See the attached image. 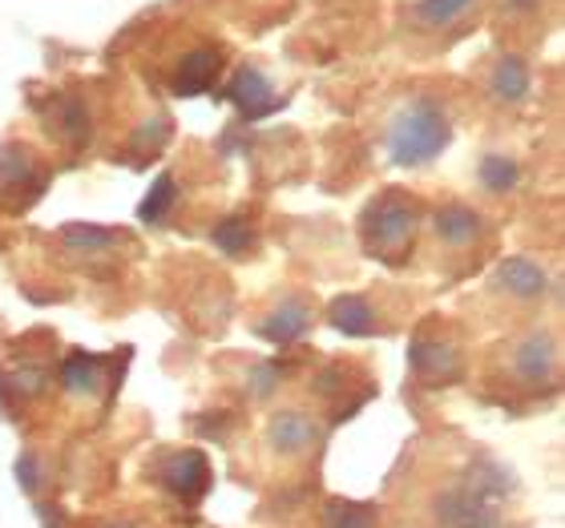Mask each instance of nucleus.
<instances>
[{"instance_id":"7ed1b4c3","label":"nucleus","mask_w":565,"mask_h":528,"mask_svg":"<svg viewBox=\"0 0 565 528\" xmlns=\"http://www.w3.org/2000/svg\"><path fill=\"white\" fill-rule=\"evenodd\" d=\"M41 190H45V165L36 162L33 150L9 141L0 150V202L9 206V214H21L24 206H33Z\"/></svg>"},{"instance_id":"9b49d317","label":"nucleus","mask_w":565,"mask_h":528,"mask_svg":"<svg viewBox=\"0 0 565 528\" xmlns=\"http://www.w3.org/2000/svg\"><path fill=\"white\" fill-rule=\"evenodd\" d=\"M497 282H501L509 294H518V299H537V294H545V287H550V274L530 259H509L505 267H501V274H497Z\"/></svg>"},{"instance_id":"6ab92c4d","label":"nucleus","mask_w":565,"mask_h":528,"mask_svg":"<svg viewBox=\"0 0 565 528\" xmlns=\"http://www.w3.org/2000/svg\"><path fill=\"white\" fill-rule=\"evenodd\" d=\"M328 528H376V508L352 505V500H335L328 508Z\"/></svg>"},{"instance_id":"20e7f679","label":"nucleus","mask_w":565,"mask_h":528,"mask_svg":"<svg viewBox=\"0 0 565 528\" xmlns=\"http://www.w3.org/2000/svg\"><path fill=\"white\" fill-rule=\"evenodd\" d=\"M226 101H235L238 109H243V118H267V114H275V109L282 106L279 97H275L271 82L263 77L259 69H238L235 73V82L223 89Z\"/></svg>"},{"instance_id":"9d476101","label":"nucleus","mask_w":565,"mask_h":528,"mask_svg":"<svg viewBox=\"0 0 565 528\" xmlns=\"http://www.w3.org/2000/svg\"><path fill=\"white\" fill-rule=\"evenodd\" d=\"M311 327V306L303 303V299H291V303L275 306V315L263 323V340L271 343H295L303 331Z\"/></svg>"},{"instance_id":"f257e3e1","label":"nucleus","mask_w":565,"mask_h":528,"mask_svg":"<svg viewBox=\"0 0 565 528\" xmlns=\"http://www.w3.org/2000/svg\"><path fill=\"white\" fill-rule=\"evenodd\" d=\"M392 158L401 165H424L448 146V114L433 97H413L396 114L388 133Z\"/></svg>"},{"instance_id":"423d86ee","label":"nucleus","mask_w":565,"mask_h":528,"mask_svg":"<svg viewBox=\"0 0 565 528\" xmlns=\"http://www.w3.org/2000/svg\"><path fill=\"white\" fill-rule=\"evenodd\" d=\"M413 371L428 384H445L460 376V355L452 343L440 340H416L413 343Z\"/></svg>"},{"instance_id":"f3484780","label":"nucleus","mask_w":565,"mask_h":528,"mask_svg":"<svg viewBox=\"0 0 565 528\" xmlns=\"http://www.w3.org/2000/svg\"><path fill=\"white\" fill-rule=\"evenodd\" d=\"M178 202V182L170 174L153 177V190L146 194V202H141V223H162L166 214L174 211Z\"/></svg>"},{"instance_id":"a211bd4d","label":"nucleus","mask_w":565,"mask_h":528,"mask_svg":"<svg viewBox=\"0 0 565 528\" xmlns=\"http://www.w3.org/2000/svg\"><path fill=\"white\" fill-rule=\"evenodd\" d=\"M61 238H65L73 250H106V247H114V243H126V235L106 230V226H65Z\"/></svg>"},{"instance_id":"0eeeda50","label":"nucleus","mask_w":565,"mask_h":528,"mask_svg":"<svg viewBox=\"0 0 565 528\" xmlns=\"http://www.w3.org/2000/svg\"><path fill=\"white\" fill-rule=\"evenodd\" d=\"M162 481L170 484L178 496L194 500V496H202L211 488V468H206V460H202L199 452H178L162 468Z\"/></svg>"},{"instance_id":"39448f33","label":"nucleus","mask_w":565,"mask_h":528,"mask_svg":"<svg viewBox=\"0 0 565 528\" xmlns=\"http://www.w3.org/2000/svg\"><path fill=\"white\" fill-rule=\"evenodd\" d=\"M218 73H223V49L214 45H202V49H190L186 61H182V69H178V94H206L214 82H218Z\"/></svg>"},{"instance_id":"f8f14e48","label":"nucleus","mask_w":565,"mask_h":528,"mask_svg":"<svg viewBox=\"0 0 565 528\" xmlns=\"http://www.w3.org/2000/svg\"><path fill=\"white\" fill-rule=\"evenodd\" d=\"M436 235L448 247H472L477 235H481V218L469 206H445V211L436 214Z\"/></svg>"},{"instance_id":"f03ea898","label":"nucleus","mask_w":565,"mask_h":528,"mask_svg":"<svg viewBox=\"0 0 565 528\" xmlns=\"http://www.w3.org/2000/svg\"><path fill=\"white\" fill-rule=\"evenodd\" d=\"M364 247L384 262H404L408 247H413V235H416V202L401 190H388V194H380L372 206L364 211Z\"/></svg>"},{"instance_id":"2eb2a0df","label":"nucleus","mask_w":565,"mask_h":528,"mask_svg":"<svg viewBox=\"0 0 565 528\" xmlns=\"http://www.w3.org/2000/svg\"><path fill=\"white\" fill-rule=\"evenodd\" d=\"M311 440H316V423L307 420V416H299V411H282V416H275L271 444L279 448V452H303Z\"/></svg>"},{"instance_id":"dca6fc26","label":"nucleus","mask_w":565,"mask_h":528,"mask_svg":"<svg viewBox=\"0 0 565 528\" xmlns=\"http://www.w3.org/2000/svg\"><path fill=\"white\" fill-rule=\"evenodd\" d=\"M477 0H420L413 9V17L428 29H445V24H457L460 17H469Z\"/></svg>"},{"instance_id":"aec40b11","label":"nucleus","mask_w":565,"mask_h":528,"mask_svg":"<svg viewBox=\"0 0 565 528\" xmlns=\"http://www.w3.org/2000/svg\"><path fill=\"white\" fill-rule=\"evenodd\" d=\"M481 177L489 190H509L513 182H518V165L509 162L505 153H489L481 162Z\"/></svg>"},{"instance_id":"ddd939ff","label":"nucleus","mask_w":565,"mask_h":528,"mask_svg":"<svg viewBox=\"0 0 565 528\" xmlns=\"http://www.w3.org/2000/svg\"><path fill=\"white\" fill-rule=\"evenodd\" d=\"M331 323H335V331H343V335H372V331H376V311H372L367 299L348 294V299H335V303H331Z\"/></svg>"},{"instance_id":"1a4fd4ad","label":"nucleus","mask_w":565,"mask_h":528,"mask_svg":"<svg viewBox=\"0 0 565 528\" xmlns=\"http://www.w3.org/2000/svg\"><path fill=\"white\" fill-rule=\"evenodd\" d=\"M557 371V347L554 340H545V335H530V340L518 347V376L521 379H533V384H542V379H554Z\"/></svg>"},{"instance_id":"412c9836","label":"nucleus","mask_w":565,"mask_h":528,"mask_svg":"<svg viewBox=\"0 0 565 528\" xmlns=\"http://www.w3.org/2000/svg\"><path fill=\"white\" fill-rule=\"evenodd\" d=\"M214 243L223 250H231V255H238V250L250 247V226L243 218H226V223L214 226Z\"/></svg>"},{"instance_id":"4468645a","label":"nucleus","mask_w":565,"mask_h":528,"mask_svg":"<svg viewBox=\"0 0 565 528\" xmlns=\"http://www.w3.org/2000/svg\"><path fill=\"white\" fill-rule=\"evenodd\" d=\"M530 69H525V61L521 57H501L493 69V94L505 101V106H518L530 97Z\"/></svg>"},{"instance_id":"6e6552de","label":"nucleus","mask_w":565,"mask_h":528,"mask_svg":"<svg viewBox=\"0 0 565 528\" xmlns=\"http://www.w3.org/2000/svg\"><path fill=\"white\" fill-rule=\"evenodd\" d=\"M106 376H118V371H106V359L85 352H70V359L61 364V384L73 391V396H102V384Z\"/></svg>"}]
</instances>
